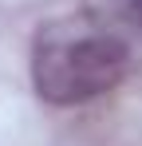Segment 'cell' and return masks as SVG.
Here are the masks:
<instances>
[{
    "label": "cell",
    "mask_w": 142,
    "mask_h": 146,
    "mask_svg": "<svg viewBox=\"0 0 142 146\" xmlns=\"http://www.w3.org/2000/svg\"><path fill=\"white\" fill-rule=\"evenodd\" d=\"M138 32L122 16L71 12L40 28L32 44L36 95L55 107H79L115 91L138 63Z\"/></svg>",
    "instance_id": "6da1fadb"
},
{
    "label": "cell",
    "mask_w": 142,
    "mask_h": 146,
    "mask_svg": "<svg viewBox=\"0 0 142 146\" xmlns=\"http://www.w3.org/2000/svg\"><path fill=\"white\" fill-rule=\"evenodd\" d=\"M122 20L138 32V40H142V0H126V8H122Z\"/></svg>",
    "instance_id": "7a4b0ae2"
}]
</instances>
